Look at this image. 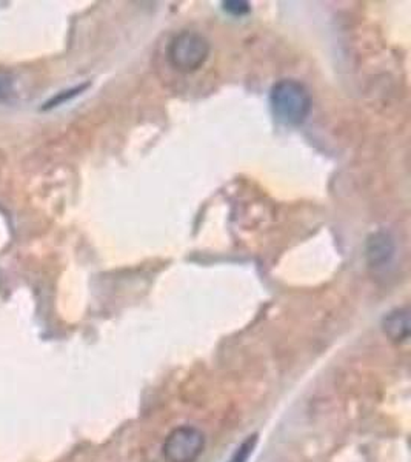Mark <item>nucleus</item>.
Returning <instances> with one entry per match:
<instances>
[{"instance_id":"1","label":"nucleus","mask_w":411,"mask_h":462,"mask_svg":"<svg viewBox=\"0 0 411 462\" xmlns=\"http://www.w3.org/2000/svg\"><path fill=\"white\" fill-rule=\"evenodd\" d=\"M271 110L284 125H302L311 111L310 91L299 80L282 79L269 93Z\"/></svg>"},{"instance_id":"2","label":"nucleus","mask_w":411,"mask_h":462,"mask_svg":"<svg viewBox=\"0 0 411 462\" xmlns=\"http://www.w3.org/2000/svg\"><path fill=\"white\" fill-rule=\"evenodd\" d=\"M210 56V42L196 32H182L169 47V60L180 73H195L206 65Z\"/></svg>"},{"instance_id":"3","label":"nucleus","mask_w":411,"mask_h":462,"mask_svg":"<svg viewBox=\"0 0 411 462\" xmlns=\"http://www.w3.org/2000/svg\"><path fill=\"white\" fill-rule=\"evenodd\" d=\"M206 448V436L199 429L182 426L165 438V459L169 462H196Z\"/></svg>"},{"instance_id":"4","label":"nucleus","mask_w":411,"mask_h":462,"mask_svg":"<svg viewBox=\"0 0 411 462\" xmlns=\"http://www.w3.org/2000/svg\"><path fill=\"white\" fill-rule=\"evenodd\" d=\"M396 245L393 237L387 231H378L371 235L367 244V261L370 267L379 268L388 267L395 258Z\"/></svg>"},{"instance_id":"5","label":"nucleus","mask_w":411,"mask_h":462,"mask_svg":"<svg viewBox=\"0 0 411 462\" xmlns=\"http://www.w3.org/2000/svg\"><path fill=\"white\" fill-rule=\"evenodd\" d=\"M385 337L393 342H406L410 337V315L406 309H397L385 316L382 322Z\"/></svg>"},{"instance_id":"6","label":"nucleus","mask_w":411,"mask_h":462,"mask_svg":"<svg viewBox=\"0 0 411 462\" xmlns=\"http://www.w3.org/2000/svg\"><path fill=\"white\" fill-rule=\"evenodd\" d=\"M256 442H258V435L248 436L228 462H247L248 457H251V453H253Z\"/></svg>"},{"instance_id":"7","label":"nucleus","mask_w":411,"mask_h":462,"mask_svg":"<svg viewBox=\"0 0 411 462\" xmlns=\"http://www.w3.org/2000/svg\"><path fill=\"white\" fill-rule=\"evenodd\" d=\"M14 95V79L10 73L0 71V102L10 100Z\"/></svg>"},{"instance_id":"8","label":"nucleus","mask_w":411,"mask_h":462,"mask_svg":"<svg viewBox=\"0 0 411 462\" xmlns=\"http://www.w3.org/2000/svg\"><path fill=\"white\" fill-rule=\"evenodd\" d=\"M222 6H224V10L227 11L228 14L234 17L245 16L251 10L250 4L243 2V0H228V2H224Z\"/></svg>"},{"instance_id":"9","label":"nucleus","mask_w":411,"mask_h":462,"mask_svg":"<svg viewBox=\"0 0 411 462\" xmlns=\"http://www.w3.org/2000/svg\"><path fill=\"white\" fill-rule=\"evenodd\" d=\"M87 88V85H82L79 88L69 89V91H64L62 95L56 96L51 102H48L45 108H53V106H59V104H64L65 100L71 99L74 96L79 95L82 89Z\"/></svg>"}]
</instances>
